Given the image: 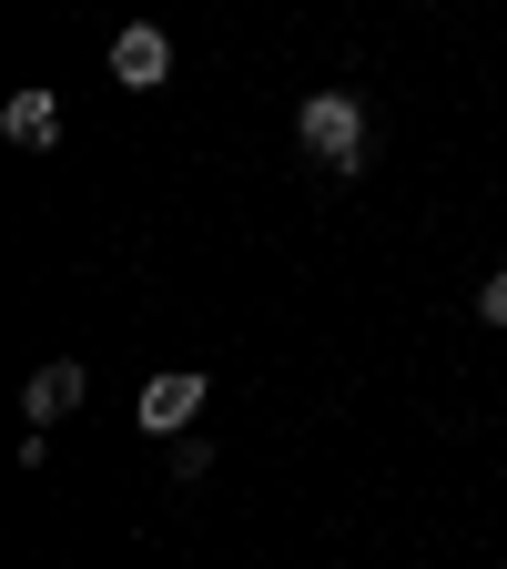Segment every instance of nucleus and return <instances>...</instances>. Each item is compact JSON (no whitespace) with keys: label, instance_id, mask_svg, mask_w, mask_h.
Returning a JSON list of instances; mask_svg holds the SVG:
<instances>
[{"label":"nucleus","instance_id":"3","mask_svg":"<svg viewBox=\"0 0 507 569\" xmlns=\"http://www.w3.org/2000/svg\"><path fill=\"white\" fill-rule=\"evenodd\" d=\"M132 417H142V438H163V448H173V438H193V417H203V377H193V367L153 377V387H142V407H132Z\"/></svg>","mask_w":507,"mask_h":569},{"label":"nucleus","instance_id":"2","mask_svg":"<svg viewBox=\"0 0 507 569\" xmlns=\"http://www.w3.org/2000/svg\"><path fill=\"white\" fill-rule=\"evenodd\" d=\"M112 82L122 92H163L173 82V31L163 21H122L112 31Z\"/></svg>","mask_w":507,"mask_h":569},{"label":"nucleus","instance_id":"1","mask_svg":"<svg viewBox=\"0 0 507 569\" xmlns=\"http://www.w3.org/2000/svg\"><path fill=\"white\" fill-rule=\"evenodd\" d=\"M295 142H305V163H325V173H355V163H366V102H355V92H305V112H295Z\"/></svg>","mask_w":507,"mask_h":569},{"label":"nucleus","instance_id":"4","mask_svg":"<svg viewBox=\"0 0 507 569\" xmlns=\"http://www.w3.org/2000/svg\"><path fill=\"white\" fill-rule=\"evenodd\" d=\"M0 132H11L21 153H51V142H61V92H51V82L11 92V102H0Z\"/></svg>","mask_w":507,"mask_h":569},{"label":"nucleus","instance_id":"6","mask_svg":"<svg viewBox=\"0 0 507 569\" xmlns=\"http://www.w3.org/2000/svg\"><path fill=\"white\" fill-rule=\"evenodd\" d=\"M477 316H487V326H507V274H487V296H477Z\"/></svg>","mask_w":507,"mask_h":569},{"label":"nucleus","instance_id":"5","mask_svg":"<svg viewBox=\"0 0 507 569\" xmlns=\"http://www.w3.org/2000/svg\"><path fill=\"white\" fill-rule=\"evenodd\" d=\"M82 387H92V377H82V367H71V356H61V367H41V377L21 387V407H31V427H61L71 407H82Z\"/></svg>","mask_w":507,"mask_h":569}]
</instances>
